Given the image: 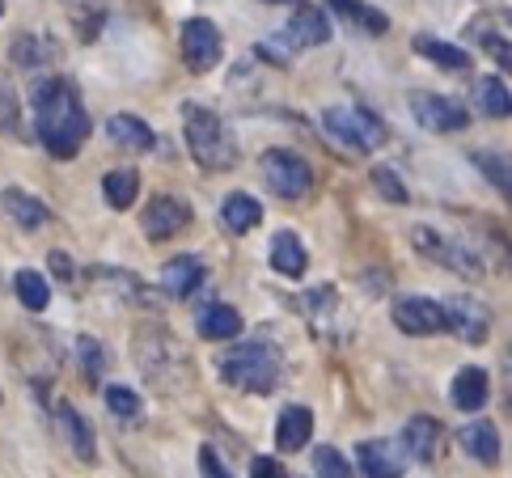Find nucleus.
<instances>
[{
    "label": "nucleus",
    "instance_id": "obj_14",
    "mask_svg": "<svg viewBox=\"0 0 512 478\" xmlns=\"http://www.w3.org/2000/svg\"><path fill=\"white\" fill-rule=\"evenodd\" d=\"M441 436L445 428L436 424L432 415H415L407 428H402V449H407L419 466H432L436 457H441Z\"/></svg>",
    "mask_w": 512,
    "mask_h": 478
},
{
    "label": "nucleus",
    "instance_id": "obj_45",
    "mask_svg": "<svg viewBox=\"0 0 512 478\" xmlns=\"http://www.w3.org/2000/svg\"><path fill=\"white\" fill-rule=\"evenodd\" d=\"M0 17H5V0H0Z\"/></svg>",
    "mask_w": 512,
    "mask_h": 478
},
{
    "label": "nucleus",
    "instance_id": "obj_33",
    "mask_svg": "<svg viewBox=\"0 0 512 478\" xmlns=\"http://www.w3.org/2000/svg\"><path fill=\"white\" fill-rule=\"evenodd\" d=\"M479 106H483L487 119H508V110H512L508 85H504L500 77H483V81H479Z\"/></svg>",
    "mask_w": 512,
    "mask_h": 478
},
{
    "label": "nucleus",
    "instance_id": "obj_25",
    "mask_svg": "<svg viewBox=\"0 0 512 478\" xmlns=\"http://www.w3.org/2000/svg\"><path fill=\"white\" fill-rule=\"evenodd\" d=\"M106 136H111V144H119V149H132V153H153L157 149L153 127L144 119H136V115H111V119H106Z\"/></svg>",
    "mask_w": 512,
    "mask_h": 478
},
{
    "label": "nucleus",
    "instance_id": "obj_42",
    "mask_svg": "<svg viewBox=\"0 0 512 478\" xmlns=\"http://www.w3.org/2000/svg\"><path fill=\"white\" fill-rule=\"evenodd\" d=\"M199 466H204V478H233V474L221 466V457H216L212 449H199Z\"/></svg>",
    "mask_w": 512,
    "mask_h": 478
},
{
    "label": "nucleus",
    "instance_id": "obj_13",
    "mask_svg": "<svg viewBox=\"0 0 512 478\" xmlns=\"http://www.w3.org/2000/svg\"><path fill=\"white\" fill-rule=\"evenodd\" d=\"M51 419H56V432H60V440L81 457V462H98V440H94V428L85 424V415L72 407V402H56L51 407Z\"/></svg>",
    "mask_w": 512,
    "mask_h": 478
},
{
    "label": "nucleus",
    "instance_id": "obj_2",
    "mask_svg": "<svg viewBox=\"0 0 512 478\" xmlns=\"http://www.w3.org/2000/svg\"><path fill=\"white\" fill-rule=\"evenodd\" d=\"M182 136H187V149L204 170L221 174V170H233L237 165V140L229 136V127L216 110L187 102L182 106Z\"/></svg>",
    "mask_w": 512,
    "mask_h": 478
},
{
    "label": "nucleus",
    "instance_id": "obj_37",
    "mask_svg": "<svg viewBox=\"0 0 512 478\" xmlns=\"http://www.w3.org/2000/svg\"><path fill=\"white\" fill-rule=\"evenodd\" d=\"M314 474H318V478H356V474H352V466L343 462V453H339V449H331V445L314 449Z\"/></svg>",
    "mask_w": 512,
    "mask_h": 478
},
{
    "label": "nucleus",
    "instance_id": "obj_17",
    "mask_svg": "<svg viewBox=\"0 0 512 478\" xmlns=\"http://www.w3.org/2000/svg\"><path fill=\"white\" fill-rule=\"evenodd\" d=\"M449 394H453V407H457V411L474 415V411H483V407H487L491 381H487V373L479 369V364H466V369H457V377H453V385H449Z\"/></svg>",
    "mask_w": 512,
    "mask_h": 478
},
{
    "label": "nucleus",
    "instance_id": "obj_39",
    "mask_svg": "<svg viewBox=\"0 0 512 478\" xmlns=\"http://www.w3.org/2000/svg\"><path fill=\"white\" fill-rule=\"evenodd\" d=\"M373 187H377L381 195H386L390 204H407V187H402V182L386 170V165H377V170H373Z\"/></svg>",
    "mask_w": 512,
    "mask_h": 478
},
{
    "label": "nucleus",
    "instance_id": "obj_38",
    "mask_svg": "<svg viewBox=\"0 0 512 478\" xmlns=\"http://www.w3.org/2000/svg\"><path fill=\"white\" fill-rule=\"evenodd\" d=\"M474 165L487 174L491 187H500V195H508V157H500V153H474Z\"/></svg>",
    "mask_w": 512,
    "mask_h": 478
},
{
    "label": "nucleus",
    "instance_id": "obj_24",
    "mask_svg": "<svg viewBox=\"0 0 512 478\" xmlns=\"http://www.w3.org/2000/svg\"><path fill=\"white\" fill-rule=\"evenodd\" d=\"M297 305H301V318L314 326L318 335H331V330H335V318H339V292H335L331 284L309 288Z\"/></svg>",
    "mask_w": 512,
    "mask_h": 478
},
{
    "label": "nucleus",
    "instance_id": "obj_22",
    "mask_svg": "<svg viewBox=\"0 0 512 478\" xmlns=\"http://www.w3.org/2000/svg\"><path fill=\"white\" fill-rule=\"evenodd\" d=\"M356 462L364 478H402V457L390 440H360Z\"/></svg>",
    "mask_w": 512,
    "mask_h": 478
},
{
    "label": "nucleus",
    "instance_id": "obj_44",
    "mask_svg": "<svg viewBox=\"0 0 512 478\" xmlns=\"http://www.w3.org/2000/svg\"><path fill=\"white\" fill-rule=\"evenodd\" d=\"M271 5H288V0H271Z\"/></svg>",
    "mask_w": 512,
    "mask_h": 478
},
{
    "label": "nucleus",
    "instance_id": "obj_9",
    "mask_svg": "<svg viewBox=\"0 0 512 478\" xmlns=\"http://www.w3.org/2000/svg\"><path fill=\"white\" fill-rule=\"evenodd\" d=\"M441 314H445V330H453L462 343H487L491 335V309L474 297H449L441 301Z\"/></svg>",
    "mask_w": 512,
    "mask_h": 478
},
{
    "label": "nucleus",
    "instance_id": "obj_43",
    "mask_svg": "<svg viewBox=\"0 0 512 478\" xmlns=\"http://www.w3.org/2000/svg\"><path fill=\"white\" fill-rule=\"evenodd\" d=\"M51 271H56L60 275V280H72V275H77V271H72V259H68V254H51Z\"/></svg>",
    "mask_w": 512,
    "mask_h": 478
},
{
    "label": "nucleus",
    "instance_id": "obj_1",
    "mask_svg": "<svg viewBox=\"0 0 512 478\" xmlns=\"http://www.w3.org/2000/svg\"><path fill=\"white\" fill-rule=\"evenodd\" d=\"M30 110H34V132H39L43 149L51 157L81 153V144L89 140V115L68 81H60V77L39 81L30 94Z\"/></svg>",
    "mask_w": 512,
    "mask_h": 478
},
{
    "label": "nucleus",
    "instance_id": "obj_7",
    "mask_svg": "<svg viewBox=\"0 0 512 478\" xmlns=\"http://www.w3.org/2000/svg\"><path fill=\"white\" fill-rule=\"evenodd\" d=\"M140 369L149 377L157 390H170L174 385V373L170 369H182V352L170 330H140Z\"/></svg>",
    "mask_w": 512,
    "mask_h": 478
},
{
    "label": "nucleus",
    "instance_id": "obj_11",
    "mask_svg": "<svg viewBox=\"0 0 512 478\" xmlns=\"http://www.w3.org/2000/svg\"><path fill=\"white\" fill-rule=\"evenodd\" d=\"M411 115L432 132H466L470 127V110L445 94H411Z\"/></svg>",
    "mask_w": 512,
    "mask_h": 478
},
{
    "label": "nucleus",
    "instance_id": "obj_21",
    "mask_svg": "<svg viewBox=\"0 0 512 478\" xmlns=\"http://www.w3.org/2000/svg\"><path fill=\"white\" fill-rule=\"evenodd\" d=\"M309 440H314V411L301 407V402H292V407L280 411V424H276V445L284 453H297L305 449Z\"/></svg>",
    "mask_w": 512,
    "mask_h": 478
},
{
    "label": "nucleus",
    "instance_id": "obj_36",
    "mask_svg": "<svg viewBox=\"0 0 512 478\" xmlns=\"http://www.w3.org/2000/svg\"><path fill=\"white\" fill-rule=\"evenodd\" d=\"M254 55H259V60H267V64H276V68H288V64H292V55H297V47H292V39L280 30V34H271L267 43L254 47Z\"/></svg>",
    "mask_w": 512,
    "mask_h": 478
},
{
    "label": "nucleus",
    "instance_id": "obj_8",
    "mask_svg": "<svg viewBox=\"0 0 512 478\" xmlns=\"http://www.w3.org/2000/svg\"><path fill=\"white\" fill-rule=\"evenodd\" d=\"M221 30L208 17H191V22H182V60H187L191 72H212L221 64Z\"/></svg>",
    "mask_w": 512,
    "mask_h": 478
},
{
    "label": "nucleus",
    "instance_id": "obj_27",
    "mask_svg": "<svg viewBox=\"0 0 512 478\" xmlns=\"http://www.w3.org/2000/svg\"><path fill=\"white\" fill-rule=\"evenodd\" d=\"M221 220L229 233H250L254 225H263V204L246 191H233L221 199Z\"/></svg>",
    "mask_w": 512,
    "mask_h": 478
},
{
    "label": "nucleus",
    "instance_id": "obj_30",
    "mask_svg": "<svg viewBox=\"0 0 512 478\" xmlns=\"http://www.w3.org/2000/svg\"><path fill=\"white\" fill-rule=\"evenodd\" d=\"M102 195H106V204H111L115 212H123L127 204H136V195H140V170H132V165L111 170V174L102 178Z\"/></svg>",
    "mask_w": 512,
    "mask_h": 478
},
{
    "label": "nucleus",
    "instance_id": "obj_29",
    "mask_svg": "<svg viewBox=\"0 0 512 478\" xmlns=\"http://www.w3.org/2000/svg\"><path fill=\"white\" fill-rule=\"evenodd\" d=\"M415 51L424 55V60H432L436 68H445V72H470V55L462 47H453V43L428 39V34H415Z\"/></svg>",
    "mask_w": 512,
    "mask_h": 478
},
{
    "label": "nucleus",
    "instance_id": "obj_19",
    "mask_svg": "<svg viewBox=\"0 0 512 478\" xmlns=\"http://www.w3.org/2000/svg\"><path fill=\"white\" fill-rule=\"evenodd\" d=\"M288 39L292 47H322V43H331V22H326V13L314 9V5H297V13H292V22H288Z\"/></svg>",
    "mask_w": 512,
    "mask_h": 478
},
{
    "label": "nucleus",
    "instance_id": "obj_32",
    "mask_svg": "<svg viewBox=\"0 0 512 478\" xmlns=\"http://www.w3.org/2000/svg\"><path fill=\"white\" fill-rule=\"evenodd\" d=\"M13 292H17V301H22L30 314H43V309L51 305V288H47V280L39 271H17V280H13Z\"/></svg>",
    "mask_w": 512,
    "mask_h": 478
},
{
    "label": "nucleus",
    "instance_id": "obj_35",
    "mask_svg": "<svg viewBox=\"0 0 512 478\" xmlns=\"http://www.w3.org/2000/svg\"><path fill=\"white\" fill-rule=\"evenodd\" d=\"M77 352H81V369H85L89 385H98L102 373H106V352H102V343L89 339V335H81V339H77Z\"/></svg>",
    "mask_w": 512,
    "mask_h": 478
},
{
    "label": "nucleus",
    "instance_id": "obj_10",
    "mask_svg": "<svg viewBox=\"0 0 512 478\" xmlns=\"http://www.w3.org/2000/svg\"><path fill=\"white\" fill-rule=\"evenodd\" d=\"M191 220H195V212H191V204L182 195H157L153 204L144 208L140 229H144L149 242H166V237H178Z\"/></svg>",
    "mask_w": 512,
    "mask_h": 478
},
{
    "label": "nucleus",
    "instance_id": "obj_4",
    "mask_svg": "<svg viewBox=\"0 0 512 478\" xmlns=\"http://www.w3.org/2000/svg\"><path fill=\"white\" fill-rule=\"evenodd\" d=\"M322 127L352 153H377L390 140V127L364 106H331L322 115Z\"/></svg>",
    "mask_w": 512,
    "mask_h": 478
},
{
    "label": "nucleus",
    "instance_id": "obj_15",
    "mask_svg": "<svg viewBox=\"0 0 512 478\" xmlns=\"http://www.w3.org/2000/svg\"><path fill=\"white\" fill-rule=\"evenodd\" d=\"M9 60L17 68H30V72H39V68H51L60 60V43L51 39V34L43 30H30V34H17L13 47H9Z\"/></svg>",
    "mask_w": 512,
    "mask_h": 478
},
{
    "label": "nucleus",
    "instance_id": "obj_12",
    "mask_svg": "<svg viewBox=\"0 0 512 478\" xmlns=\"http://www.w3.org/2000/svg\"><path fill=\"white\" fill-rule=\"evenodd\" d=\"M394 326L402 335H436V330H445V314H441V301L432 297H398L394 309H390Z\"/></svg>",
    "mask_w": 512,
    "mask_h": 478
},
{
    "label": "nucleus",
    "instance_id": "obj_5",
    "mask_svg": "<svg viewBox=\"0 0 512 478\" xmlns=\"http://www.w3.org/2000/svg\"><path fill=\"white\" fill-rule=\"evenodd\" d=\"M411 246L424 254V259L441 263L453 275H470V280H479V275H483V259L466 246V237H445V233H436L428 225H415L411 229Z\"/></svg>",
    "mask_w": 512,
    "mask_h": 478
},
{
    "label": "nucleus",
    "instance_id": "obj_3",
    "mask_svg": "<svg viewBox=\"0 0 512 478\" xmlns=\"http://www.w3.org/2000/svg\"><path fill=\"white\" fill-rule=\"evenodd\" d=\"M221 377L233 390L246 394H271L284 377V360L276 352V343L267 339H250V343H233L229 356L221 360Z\"/></svg>",
    "mask_w": 512,
    "mask_h": 478
},
{
    "label": "nucleus",
    "instance_id": "obj_40",
    "mask_svg": "<svg viewBox=\"0 0 512 478\" xmlns=\"http://www.w3.org/2000/svg\"><path fill=\"white\" fill-rule=\"evenodd\" d=\"M17 94H13V85L5 81V77H0V123H5L9 127V132H13V127H17Z\"/></svg>",
    "mask_w": 512,
    "mask_h": 478
},
{
    "label": "nucleus",
    "instance_id": "obj_34",
    "mask_svg": "<svg viewBox=\"0 0 512 478\" xmlns=\"http://www.w3.org/2000/svg\"><path fill=\"white\" fill-rule=\"evenodd\" d=\"M106 407H111L115 419H140V394L127 390V385H106Z\"/></svg>",
    "mask_w": 512,
    "mask_h": 478
},
{
    "label": "nucleus",
    "instance_id": "obj_26",
    "mask_svg": "<svg viewBox=\"0 0 512 478\" xmlns=\"http://www.w3.org/2000/svg\"><path fill=\"white\" fill-rule=\"evenodd\" d=\"M462 449L474 457V462H483V466H496L500 457H504V440H500V428L496 424H487V419H479V424H470L462 432Z\"/></svg>",
    "mask_w": 512,
    "mask_h": 478
},
{
    "label": "nucleus",
    "instance_id": "obj_18",
    "mask_svg": "<svg viewBox=\"0 0 512 478\" xmlns=\"http://www.w3.org/2000/svg\"><path fill=\"white\" fill-rule=\"evenodd\" d=\"M305 267H309L305 242L292 229H280L271 237V271L284 275V280H297V275H305Z\"/></svg>",
    "mask_w": 512,
    "mask_h": 478
},
{
    "label": "nucleus",
    "instance_id": "obj_16",
    "mask_svg": "<svg viewBox=\"0 0 512 478\" xmlns=\"http://www.w3.org/2000/svg\"><path fill=\"white\" fill-rule=\"evenodd\" d=\"M195 330H199V339H208V343H229V339L242 335L246 322H242V314H237L233 305H225V301H212V305L199 309Z\"/></svg>",
    "mask_w": 512,
    "mask_h": 478
},
{
    "label": "nucleus",
    "instance_id": "obj_31",
    "mask_svg": "<svg viewBox=\"0 0 512 478\" xmlns=\"http://www.w3.org/2000/svg\"><path fill=\"white\" fill-rule=\"evenodd\" d=\"M339 17H347L356 30H369V34H386L390 30V17L381 13V9H373V5H364V0H326Z\"/></svg>",
    "mask_w": 512,
    "mask_h": 478
},
{
    "label": "nucleus",
    "instance_id": "obj_20",
    "mask_svg": "<svg viewBox=\"0 0 512 478\" xmlns=\"http://www.w3.org/2000/svg\"><path fill=\"white\" fill-rule=\"evenodd\" d=\"M199 284H204V263H199L195 254H178V259H170L166 267H161V288H166L170 297H178V301L195 297Z\"/></svg>",
    "mask_w": 512,
    "mask_h": 478
},
{
    "label": "nucleus",
    "instance_id": "obj_23",
    "mask_svg": "<svg viewBox=\"0 0 512 478\" xmlns=\"http://www.w3.org/2000/svg\"><path fill=\"white\" fill-rule=\"evenodd\" d=\"M470 39L487 47V55L496 60L500 68L512 64V47H508V17H496V13H487V17H474L470 22Z\"/></svg>",
    "mask_w": 512,
    "mask_h": 478
},
{
    "label": "nucleus",
    "instance_id": "obj_28",
    "mask_svg": "<svg viewBox=\"0 0 512 478\" xmlns=\"http://www.w3.org/2000/svg\"><path fill=\"white\" fill-rule=\"evenodd\" d=\"M0 208H5L22 229H39V225H47V220H51L43 199L39 195H26L22 187H9L5 195H0Z\"/></svg>",
    "mask_w": 512,
    "mask_h": 478
},
{
    "label": "nucleus",
    "instance_id": "obj_6",
    "mask_svg": "<svg viewBox=\"0 0 512 478\" xmlns=\"http://www.w3.org/2000/svg\"><path fill=\"white\" fill-rule=\"evenodd\" d=\"M263 182L271 187V195L297 204V199H305L314 191V165L292 149H267L263 153Z\"/></svg>",
    "mask_w": 512,
    "mask_h": 478
},
{
    "label": "nucleus",
    "instance_id": "obj_41",
    "mask_svg": "<svg viewBox=\"0 0 512 478\" xmlns=\"http://www.w3.org/2000/svg\"><path fill=\"white\" fill-rule=\"evenodd\" d=\"M250 478H284V466L276 457H254L250 462Z\"/></svg>",
    "mask_w": 512,
    "mask_h": 478
}]
</instances>
